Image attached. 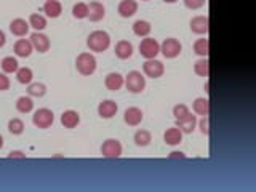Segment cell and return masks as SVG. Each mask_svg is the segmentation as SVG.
Returning <instances> with one entry per match:
<instances>
[{
	"label": "cell",
	"instance_id": "obj_2",
	"mask_svg": "<svg viewBox=\"0 0 256 192\" xmlns=\"http://www.w3.org/2000/svg\"><path fill=\"white\" fill-rule=\"evenodd\" d=\"M75 68L80 72L82 75H92L96 71V58H94L92 53H80L75 59Z\"/></svg>",
	"mask_w": 256,
	"mask_h": 192
},
{
	"label": "cell",
	"instance_id": "obj_19",
	"mask_svg": "<svg viewBox=\"0 0 256 192\" xmlns=\"http://www.w3.org/2000/svg\"><path fill=\"white\" fill-rule=\"evenodd\" d=\"M114 51H116V56L118 59H128V58H132L133 56V45H132V42H128V40L117 42Z\"/></svg>",
	"mask_w": 256,
	"mask_h": 192
},
{
	"label": "cell",
	"instance_id": "obj_3",
	"mask_svg": "<svg viewBox=\"0 0 256 192\" xmlns=\"http://www.w3.org/2000/svg\"><path fill=\"white\" fill-rule=\"evenodd\" d=\"M125 85L127 90L132 93H141L146 88V77L141 74L140 71H132L128 72L127 79H125Z\"/></svg>",
	"mask_w": 256,
	"mask_h": 192
},
{
	"label": "cell",
	"instance_id": "obj_35",
	"mask_svg": "<svg viewBox=\"0 0 256 192\" xmlns=\"http://www.w3.org/2000/svg\"><path fill=\"white\" fill-rule=\"evenodd\" d=\"M187 114H189V107H187L186 104H176V106L173 107V116H175L176 120L186 117Z\"/></svg>",
	"mask_w": 256,
	"mask_h": 192
},
{
	"label": "cell",
	"instance_id": "obj_44",
	"mask_svg": "<svg viewBox=\"0 0 256 192\" xmlns=\"http://www.w3.org/2000/svg\"><path fill=\"white\" fill-rule=\"evenodd\" d=\"M144 2H147V0H144Z\"/></svg>",
	"mask_w": 256,
	"mask_h": 192
},
{
	"label": "cell",
	"instance_id": "obj_30",
	"mask_svg": "<svg viewBox=\"0 0 256 192\" xmlns=\"http://www.w3.org/2000/svg\"><path fill=\"white\" fill-rule=\"evenodd\" d=\"M194 72L200 77H208V74H210V61L207 58H200L194 64Z\"/></svg>",
	"mask_w": 256,
	"mask_h": 192
},
{
	"label": "cell",
	"instance_id": "obj_14",
	"mask_svg": "<svg viewBox=\"0 0 256 192\" xmlns=\"http://www.w3.org/2000/svg\"><path fill=\"white\" fill-rule=\"evenodd\" d=\"M106 16V8L101 2H90L88 3V20L92 23H98Z\"/></svg>",
	"mask_w": 256,
	"mask_h": 192
},
{
	"label": "cell",
	"instance_id": "obj_11",
	"mask_svg": "<svg viewBox=\"0 0 256 192\" xmlns=\"http://www.w3.org/2000/svg\"><path fill=\"white\" fill-rule=\"evenodd\" d=\"M31 44H32L34 50H37L39 53H45L50 50V39L47 37L45 34L34 32L31 35Z\"/></svg>",
	"mask_w": 256,
	"mask_h": 192
},
{
	"label": "cell",
	"instance_id": "obj_1",
	"mask_svg": "<svg viewBox=\"0 0 256 192\" xmlns=\"http://www.w3.org/2000/svg\"><path fill=\"white\" fill-rule=\"evenodd\" d=\"M87 45L92 51L103 53L109 48L111 45V37L108 32L104 31H93L87 39Z\"/></svg>",
	"mask_w": 256,
	"mask_h": 192
},
{
	"label": "cell",
	"instance_id": "obj_12",
	"mask_svg": "<svg viewBox=\"0 0 256 192\" xmlns=\"http://www.w3.org/2000/svg\"><path fill=\"white\" fill-rule=\"evenodd\" d=\"M175 127L180 128L183 133H192V131L195 130V127H197V117L192 116V114H187L186 117H183V119H178L176 120V125Z\"/></svg>",
	"mask_w": 256,
	"mask_h": 192
},
{
	"label": "cell",
	"instance_id": "obj_7",
	"mask_svg": "<svg viewBox=\"0 0 256 192\" xmlns=\"http://www.w3.org/2000/svg\"><path fill=\"white\" fill-rule=\"evenodd\" d=\"M122 143L118 140H106L103 143V146H101V154H103V157L106 159H118L122 155Z\"/></svg>",
	"mask_w": 256,
	"mask_h": 192
},
{
	"label": "cell",
	"instance_id": "obj_31",
	"mask_svg": "<svg viewBox=\"0 0 256 192\" xmlns=\"http://www.w3.org/2000/svg\"><path fill=\"white\" fill-rule=\"evenodd\" d=\"M194 51L197 53L199 56L207 58L208 53H210V44H208V39H199V40H195Z\"/></svg>",
	"mask_w": 256,
	"mask_h": 192
},
{
	"label": "cell",
	"instance_id": "obj_27",
	"mask_svg": "<svg viewBox=\"0 0 256 192\" xmlns=\"http://www.w3.org/2000/svg\"><path fill=\"white\" fill-rule=\"evenodd\" d=\"M0 68L5 72V74H16V71L20 69V66H18V61L16 58L13 56H5L2 61H0Z\"/></svg>",
	"mask_w": 256,
	"mask_h": 192
},
{
	"label": "cell",
	"instance_id": "obj_16",
	"mask_svg": "<svg viewBox=\"0 0 256 192\" xmlns=\"http://www.w3.org/2000/svg\"><path fill=\"white\" fill-rule=\"evenodd\" d=\"M29 21L23 20V18H16V20H13L10 23V31L13 35H16V37H24V35L29 32Z\"/></svg>",
	"mask_w": 256,
	"mask_h": 192
},
{
	"label": "cell",
	"instance_id": "obj_6",
	"mask_svg": "<svg viewBox=\"0 0 256 192\" xmlns=\"http://www.w3.org/2000/svg\"><path fill=\"white\" fill-rule=\"evenodd\" d=\"M140 53L146 59H154L160 53V44L152 37H146L140 44Z\"/></svg>",
	"mask_w": 256,
	"mask_h": 192
},
{
	"label": "cell",
	"instance_id": "obj_38",
	"mask_svg": "<svg viewBox=\"0 0 256 192\" xmlns=\"http://www.w3.org/2000/svg\"><path fill=\"white\" fill-rule=\"evenodd\" d=\"M199 128H200V133H202V135L207 136L208 133H210V130H208V117H207V116L199 122Z\"/></svg>",
	"mask_w": 256,
	"mask_h": 192
},
{
	"label": "cell",
	"instance_id": "obj_29",
	"mask_svg": "<svg viewBox=\"0 0 256 192\" xmlns=\"http://www.w3.org/2000/svg\"><path fill=\"white\" fill-rule=\"evenodd\" d=\"M16 79L20 83H23V85H29L34 79V72L31 68H20L16 71Z\"/></svg>",
	"mask_w": 256,
	"mask_h": 192
},
{
	"label": "cell",
	"instance_id": "obj_20",
	"mask_svg": "<svg viewBox=\"0 0 256 192\" xmlns=\"http://www.w3.org/2000/svg\"><path fill=\"white\" fill-rule=\"evenodd\" d=\"M61 123H63L64 128H75L77 125L80 123V116H79V112L72 111V109L64 111V112L61 114Z\"/></svg>",
	"mask_w": 256,
	"mask_h": 192
},
{
	"label": "cell",
	"instance_id": "obj_17",
	"mask_svg": "<svg viewBox=\"0 0 256 192\" xmlns=\"http://www.w3.org/2000/svg\"><path fill=\"white\" fill-rule=\"evenodd\" d=\"M13 50H15V55H16V56H20V58H29V56H31V53H32L34 48H32L31 40H27V39H20V40L15 42Z\"/></svg>",
	"mask_w": 256,
	"mask_h": 192
},
{
	"label": "cell",
	"instance_id": "obj_5",
	"mask_svg": "<svg viewBox=\"0 0 256 192\" xmlns=\"http://www.w3.org/2000/svg\"><path fill=\"white\" fill-rule=\"evenodd\" d=\"M181 50H183V45L181 42L178 39H165L163 44L160 45V53L166 58V59H175L181 55Z\"/></svg>",
	"mask_w": 256,
	"mask_h": 192
},
{
	"label": "cell",
	"instance_id": "obj_23",
	"mask_svg": "<svg viewBox=\"0 0 256 192\" xmlns=\"http://www.w3.org/2000/svg\"><path fill=\"white\" fill-rule=\"evenodd\" d=\"M151 31H152L151 23L146 20H138L133 24V32L135 35H138V37H147V35L151 34Z\"/></svg>",
	"mask_w": 256,
	"mask_h": 192
},
{
	"label": "cell",
	"instance_id": "obj_40",
	"mask_svg": "<svg viewBox=\"0 0 256 192\" xmlns=\"http://www.w3.org/2000/svg\"><path fill=\"white\" fill-rule=\"evenodd\" d=\"M170 159H186V155H184L183 152H178V151H173L170 155H168Z\"/></svg>",
	"mask_w": 256,
	"mask_h": 192
},
{
	"label": "cell",
	"instance_id": "obj_43",
	"mask_svg": "<svg viewBox=\"0 0 256 192\" xmlns=\"http://www.w3.org/2000/svg\"><path fill=\"white\" fill-rule=\"evenodd\" d=\"M163 2H166V3H175V2H178V0H163Z\"/></svg>",
	"mask_w": 256,
	"mask_h": 192
},
{
	"label": "cell",
	"instance_id": "obj_36",
	"mask_svg": "<svg viewBox=\"0 0 256 192\" xmlns=\"http://www.w3.org/2000/svg\"><path fill=\"white\" fill-rule=\"evenodd\" d=\"M207 3V0H184V5L189 10H199Z\"/></svg>",
	"mask_w": 256,
	"mask_h": 192
},
{
	"label": "cell",
	"instance_id": "obj_22",
	"mask_svg": "<svg viewBox=\"0 0 256 192\" xmlns=\"http://www.w3.org/2000/svg\"><path fill=\"white\" fill-rule=\"evenodd\" d=\"M44 13L48 18H58L63 13V5L58 0H47L44 5Z\"/></svg>",
	"mask_w": 256,
	"mask_h": 192
},
{
	"label": "cell",
	"instance_id": "obj_33",
	"mask_svg": "<svg viewBox=\"0 0 256 192\" xmlns=\"http://www.w3.org/2000/svg\"><path fill=\"white\" fill-rule=\"evenodd\" d=\"M72 16L75 20H85L88 16V3L85 2H79L72 7Z\"/></svg>",
	"mask_w": 256,
	"mask_h": 192
},
{
	"label": "cell",
	"instance_id": "obj_37",
	"mask_svg": "<svg viewBox=\"0 0 256 192\" xmlns=\"http://www.w3.org/2000/svg\"><path fill=\"white\" fill-rule=\"evenodd\" d=\"M8 88H10V79L5 72H2L0 74V92H7Z\"/></svg>",
	"mask_w": 256,
	"mask_h": 192
},
{
	"label": "cell",
	"instance_id": "obj_34",
	"mask_svg": "<svg viewBox=\"0 0 256 192\" xmlns=\"http://www.w3.org/2000/svg\"><path fill=\"white\" fill-rule=\"evenodd\" d=\"M8 131L11 135H21L24 131V122L21 119H11L8 122Z\"/></svg>",
	"mask_w": 256,
	"mask_h": 192
},
{
	"label": "cell",
	"instance_id": "obj_21",
	"mask_svg": "<svg viewBox=\"0 0 256 192\" xmlns=\"http://www.w3.org/2000/svg\"><path fill=\"white\" fill-rule=\"evenodd\" d=\"M163 141L168 146H178L183 141V131L178 127H171L163 133Z\"/></svg>",
	"mask_w": 256,
	"mask_h": 192
},
{
	"label": "cell",
	"instance_id": "obj_9",
	"mask_svg": "<svg viewBox=\"0 0 256 192\" xmlns=\"http://www.w3.org/2000/svg\"><path fill=\"white\" fill-rule=\"evenodd\" d=\"M190 26V31L197 35H204V34H208V29H210V20H208V16H194L192 20L189 23Z\"/></svg>",
	"mask_w": 256,
	"mask_h": 192
},
{
	"label": "cell",
	"instance_id": "obj_10",
	"mask_svg": "<svg viewBox=\"0 0 256 192\" xmlns=\"http://www.w3.org/2000/svg\"><path fill=\"white\" fill-rule=\"evenodd\" d=\"M142 119H144V116H142V111L140 107H128V109L123 112L125 123L130 125V127H138L142 122Z\"/></svg>",
	"mask_w": 256,
	"mask_h": 192
},
{
	"label": "cell",
	"instance_id": "obj_18",
	"mask_svg": "<svg viewBox=\"0 0 256 192\" xmlns=\"http://www.w3.org/2000/svg\"><path fill=\"white\" fill-rule=\"evenodd\" d=\"M117 11L122 18H132L138 11V3H136V0H122L118 3Z\"/></svg>",
	"mask_w": 256,
	"mask_h": 192
},
{
	"label": "cell",
	"instance_id": "obj_13",
	"mask_svg": "<svg viewBox=\"0 0 256 192\" xmlns=\"http://www.w3.org/2000/svg\"><path fill=\"white\" fill-rule=\"evenodd\" d=\"M118 111V106L116 101H112V99H104L103 103H99L98 106V114H99V117H103V119H112L117 114Z\"/></svg>",
	"mask_w": 256,
	"mask_h": 192
},
{
	"label": "cell",
	"instance_id": "obj_39",
	"mask_svg": "<svg viewBox=\"0 0 256 192\" xmlns=\"http://www.w3.org/2000/svg\"><path fill=\"white\" fill-rule=\"evenodd\" d=\"M8 159H26V154L21 151H11L8 154Z\"/></svg>",
	"mask_w": 256,
	"mask_h": 192
},
{
	"label": "cell",
	"instance_id": "obj_42",
	"mask_svg": "<svg viewBox=\"0 0 256 192\" xmlns=\"http://www.w3.org/2000/svg\"><path fill=\"white\" fill-rule=\"evenodd\" d=\"M2 147H3V136L0 135V149H2Z\"/></svg>",
	"mask_w": 256,
	"mask_h": 192
},
{
	"label": "cell",
	"instance_id": "obj_32",
	"mask_svg": "<svg viewBox=\"0 0 256 192\" xmlns=\"http://www.w3.org/2000/svg\"><path fill=\"white\" fill-rule=\"evenodd\" d=\"M27 93L29 96H35V98H42L47 93V87L40 82H31L27 87Z\"/></svg>",
	"mask_w": 256,
	"mask_h": 192
},
{
	"label": "cell",
	"instance_id": "obj_28",
	"mask_svg": "<svg viewBox=\"0 0 256 192\" xmlns=\"http://www.w3.org/2000/svg\"><path fill=\"white\" fill-rule=\"evenodd\" d=\"M29 26L34 27L37 32L44 31V29L47 27V18L39 15V13H32L31 16H29Z\"/></svg>",
	"mask_w": 256,
	"mask_h": 192
},
{
	"label": "cell",
	"instance_id": "obj_41",
	"mask_svg": "<svg viewBox=\"0 0 256 192\" xmlns=\"http://www.w3.org/2000/svg\"><path fill=\"white\" fill-rule=\"evenodd\" d=\"M5 42H7V37H5V32L0 31V48L5 45Z\"/></svg>",
	"mask_w": 256,
	"mask_h": 192
},
{
	"label": "cell",
	"instance_id": "obj_24",
	"mask_svg": "<svg viewBox=\"0 0 256 192\" xmlns=\"http://www.w3.org/2000/svg\"><path fill=\"white\" fill-rule=\"evenodd\" d=\"M192 109L195 114L205 117V116H208V112H210V101H208V98H195Z\"/></svg>",
	"mask_w": 256,
	"mask_h": 192
},
{
	"label": "cell",
	"instance_id": "obj_15",
	"mask_svg": "<svg viewBox=\"0 0 256 192\" xmlns=\"http://www.w3.org/2000/svg\"><path fill=\"white\" fill-rule=\"evenodd\" d=\"M125 83V79L122 74H118V72H111V74L106 75L104 79V85L111 92H117V90H120Z\"/></svg>",
	"mask_w": 256,
	"mask_h": 192
},
{
	"label": "cell",
	"instance_id": "obj_26",
	"mask_svg": "<svg viewBox=\"0 0 256 192\" xmlns=\"http://www.w3.org/2000/svg\"><path fill=\"white\" fill-rule=\"evenodd\" d=\"M34 109V101L31 99V96H21L16 99V111L21 114H29Z\"/></svg>",
	"mask_w": 256,
	"mask_h": 192
},
{
	"label": "cell",
	"instance_id": "obj_25",
	"mask_svg": "<svg viewBox=\"0 0 256 192\" xmlns=\"http://www.w3.org/2000/svg\"><path fill=\"white\" fill-rule=\"evenodd\" d=\"M133 140H135V144L138 147H146V146H149V144H151L152 135H151V131H147V130H138L135 133Z\"/></svg>",
	"mask_w": 256,
	"mask_h": 192
},
{
	"label": "cell",
	"instance_id": "obj_8",
	"mask_svg": "<svg viewBox=\"0 0 256 192\" xmlns=\"http://www.w3.org/2000/svg\"><path fill=\"white\" fill-rule=\"evenodd\" d=\"M142 72L151 77V79H159V77L163 75L165 72V66L162 61H159V59H146V63L142 64Z\"/></svg>",
	"mask_w": 256,
	"mask_h": 192
},
{
	"label": "cell",
	"instance_id": "obj_4",
	"mask_svg": "<svg viewBox=\"0 0 256 192\" xmlns=\"http://www.w3.org/2000/svg\"><path fill=\"white\" fill-rule=\"evenodd\" d=\"M53 122H55V114H53L51 109H47V107L35 111L32 116V123L37 128H50Z\"/></svg>",
	"mask_w": 256,
	"mask_h": 192
}]
</instances>
